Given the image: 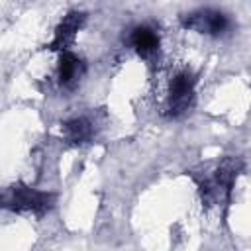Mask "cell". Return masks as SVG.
<instances>
[{
	"label": "cell",
	"mask_w": 251,
	"mask_h": 251,
	"mask_svg": "<svg viewBox=\"0 0 251 251\" xmlns=\"http://www.w3.org/2000/svg\"><path fill=\"white\" fill-rule=\"evenodd\" d=\"M196 96V78L188 67H175L167 73L161 90V112L171 118H182L190 112Z\"/></svg>",
	"instance_id": "cell-1"
},
{
	"label": "cell",
	"mask_w": 251,
	"mask_h": 251,
	"mask_svg": "<svg viewBox=\"0 0 251 251\" xmlns=\"http://www.w3.org/2000/svg\"><path fill=\"white\" fill-rule=\"evenodd\" d=\"M241 171L239 159H224L208 175L198 178V192L206 206H222L229 200L231 188Z\"/></svg>",
	"instance_id": "cell-2"
},
{
	"label": "cell",
	"mask_w": 251,
	"mask_h": 251,
	"mask_svg": "<svg viewBox=\"0 0 251 251\" xmlns=\"http://www.w3.org/2000/svg\"><path fill=\"white\" fill-rule=\"evenodd\" d=\"M53 194L31 188L27 184H14L0 192V210L43 216L53 206Z\"/></svg>",
	"instance_id": "cell-3"
},
{
	"label": "cell",
	"mask_w": 251,
	"mask_h": 251,
	"mask_svg": "<svg viewBox=\"0 0 251 251\" xmlns=\"http://www.w3.org/2000/svg\"><path fill=\"white\" fill-rule=\"evenodd\" d=\"M180 24L184 29L200 33V35H208V37H222L231 27L229 18L224 12L214 10V8H202V10L188 12L180 18Z\"/></svg>",
	"instance_id": "cell-4"
},
{
	"label": "cell",
	"mask_w": 251,
	"mask_h": 251,
	"mask_svg": "<svg viewBox=\"0 0 251 251\" xmlns=\"http://www.w3.org/2000/svg\"><path fill=\"white\" fill-rule=\"evenodd\" d=\"M84 73H86V65L78 55H75L71 49L59 51V61L53 76L59 90H75L80 84Z\"/></svg>",
	"instance_id": "cell-5"
},
{
	"label": "cell",
	"mask_w": 251,
	"mask_h": 251,
	"mask_svg": "<svg viewBox=\"0 0 251 251\" xmlns=\"http://www.w3.org/2000/svg\"><path fill=\"white\" fill-rule=\"evenodd\" d=\"M129 49H133L141 59H155L161 49V37L159 31L151 25H135L127 35Z\"/></svg>",
	"instance_id": "cell-6"
},
{
	"label": "cell",
	"mask_w": 251,
	"mask_h": 251,
	"mask_svg": "<svg viewBox=\"0 0 251 251\" xmlns=\"http://www.w3.org/2000/svg\"><path fill=\"white\" fill-rule=\"evenodd\" d=\"M86 22V16L82 12H69L61 24L55 27V33H53V39L49 43V49H57V51H67L71 49V45L75 43L78 31L82 29Z\"/></svg>",
	"instance_id": "cell-7"
},
{
	"label": "cell",
	"mask_w": 251,
	"mask_h": 251,
	"mask_svg": "<svg viewBox=\"0 0 251 251\" xmlns=\"http://www.w3.org/2000/svg\"><path fill=\"white\" fill-rule=\"evenodd\" d=\"M94 135H96L94 122L86 116H76V118H71L61 124V137L69 145L82 147V145L90 143L94 139Z\"/></svg>",
	"instance_id": "cell-8"
}]
</instances>
